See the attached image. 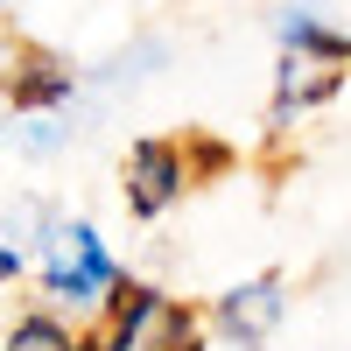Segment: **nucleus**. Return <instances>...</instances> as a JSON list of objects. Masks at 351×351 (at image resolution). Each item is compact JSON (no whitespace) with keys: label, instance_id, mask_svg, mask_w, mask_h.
Wrapping results in <instances>:
<instances>
[{"label":"nucleus","instance_id":"obj_1","mask_svg":"<svg viewBox=\"0 0 351 351\" xmlns=\"http://www.w3.org/2000/svg\"><path fill=\"white\" fill-rule=\"evenodd\" d=\"M43 288H49V302H71V309H92L120 288V267L84 218L43 232Z\"/></svg>","mask_w":351,"mask_h":351},{"label":"nucleus","instance_id":"obj_2","mask_svg":"<svg viewBox=\"0 0 351 351\" xmlns=\"http://www.w3.org/2000/svg\"><path fill=\"white\" fill-rule=\"evenodd\" d=\"M84 351H204V316L176 309L155 288H112V330Z\"/></svg>","mask_w":351,"mask_h":351},{"label":"nucleus","instance_id":"obj_3","mask_svg":"<svg viewBox=\"0 0 351 351\" xmlns=\"http://www.w3.org/2000/svg\"><path fill=\"white\" fill-rule=\"evenodd\" d=\"M190 183V162L176 141H134V155H127V204L141 218H162L176 197H183Z\"/></svg>","mask_w":351,"mask_h":351},{"label":"nucleus","instance_id":"obj_4","mask_svg":"<svg viewBox=\"0 0 351 351\" xmlns=\"http://www.w3.org/2000/svg\"><path fill=\"white\" fill-rule=\"evenodd\" d=\"M281 281L274 274H260V281H246V288H225V302H218V330L239 344V351H253L260 337H267L274 324H281Z\"/></svg>","mask_w":351,"mask_h":351},{"label":"nucleus","instance_id":"obj_5","mask_svg":"<svg viewBox=\"0 0 351 351\" xmlns=\"http://www.w3.org/2000/svg\"><path fill=\"white\" fill-rule=\"evenodd\" d=\"M337 92V64H309V56H288L281 64V92H274V127H288V112H309L316 99Z\"/></svg>","mask_w":351,"mask_h":351},{"label":"nucleus","instance_id":"obj_6","mask_svg":"<svg viewBox=\"0 0 351 351\" xmlns=\"http://www.w3.org/2000/svg\"><path fill=\"white\" fill-rule=\"evenodd\" d=\"M281 43L288 56H309V64H351V36H337V28H324L316 14H281Z\"/></svg>","mask_w":351,"mask_h":351},{"label":"nucleus","instance_id":"obj_7","mask_svg":"<svg viewBox=\"0 0 351 351\" xmlns=\"http://www.w3.org/2000/svg\"><path fill=\"white\" fill-rule=\"evenodd\" d=\"M8 92H14V106H64L77 92V77L64 64H28V71L8 77Z\"/></svg>","mask_w":351,"mask_h":351},{"label":"nucleus","instance_id":"obj_8","mask_svg":"<svg viewBox=\"0 0 351 351\" xmlns=\"http://www.w3.org/2000/svg\"><path fill=\"white\" fill-rule=\"evenodd\" d=\"M0 351H84V344H77L64 324H56V316L36 309V316H21V324L8 330V344H0Z\"/></svg>","mask_w":351,"mask_h":351},{"label":"nucleus","instance_id":"obj_9","mask_svg":"<svg viewBox=\"0 0 351 351\" xmlns=\"http://www.w3.org/2000/svg\"><path fill=\"white\" fill-rule=\"evenodd\" d=\"M21 141H28V148H36V155H49L56 141H64V127H56V120H36V127H28Z\"/></svg>","mask_w":351,"mask_h":351},{"label":"nucleus","instance_id":"obj_10","mask_svg":"<svg viewBox=\"0 0 351 351\" xmlns=\"http://www.w3.org/2000/svg\"><path fill=\"white\" fill-rule=\"evenodd\" d=\"M14 274H21V246H8V239H0V288H8Z\"/></svg>","mask_w":351,"mask_h":351},{"label":"nucleus","instance_id":"obj_11","mask_svg":"<svg viewBox=\"0 0 351 351\" xmlns=\"http://www.w3.org/2000/svg\"><path fill=\"white\" fill-rule=\"evenodd\" d=\"M0 8H8V0H0Z\"/></svg>","mask_w":351,"mask_h":351}]
</instances>
